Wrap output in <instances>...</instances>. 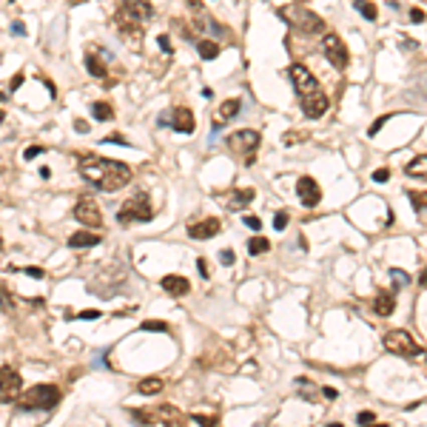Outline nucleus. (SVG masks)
I'll list each match as a JSON object with an SVG mask.
<instances>
[{"label": "nucleus", "mask_w": 427, "mask_h": 427, "mask_svg": "<svg viewBox=\"0 0 427 427\" xmlns=\"http://www.w3.org/2000/svg\"><path fill=\"white\" fill-rule=\"evenodd\" d=\"M245 225L251 228V231H259V228H262V219L253 217V214H248V217H245Z\"/></svg>", "instance_id": "37"}, {"label": "nucleus", "mask_w": 427, "mask_h": 427, "mask_svg": "<svg viewBox=\"0 0 427 427\" xmlns=\"http://www.w3.org/2000/svg\"><path fill=\"white\" fill-rule=\"evenodd\" d=\"M387 120H390V117H379V120H376L373 125L367 128V134H370V137H376V134H379V131L384 128V125H387Z\"/></svg>", "instance_id": "34"}, {"label": "nucleus", "mask_w": 427, "mask_h": 427, "mask_svg": "<svg viewBox=\"0 0 427 427\" xmlns=\"http://www.w3.org/2000/svg\"><path fill=\"white\" fill-rule=\"evenodd\" d=\"M259 131L253 128H242V131H234L231 137H228V149L234 151L239 160H245V166H251L253 163V154L259 149Z\"/></svg>", "instance_id": "6"}, {"label": "nucleus", "mask_w": 427, "mask_h": 427, "mask_svg": "<svg viewBox=\"0 0 427 427\" xmlns=\"http://www.w3.org/2000/svg\"><path fill=\"white\" fill-rule=\"evenodd\" d=\"M302 139H305V134H285V137H282V143H285V146H294V143H302Z\"/></svg>", "instance_id": "39"}, {"label": "nucleus", "mask_w": 427, "mask_h": 427, "mask_svg": "<svg viewBox=\"0 0 427 427\" xmlns=\"http://www.w3.org/2000/svg\"><path fill=\"white\" fill-rule=\"evenodd\" d=\"M197 270H200V276H202V279H208V276H211V270H208V262L202 259V256H200V259H197Z\"/></svg>", "instance_id": "41"}, {"label": "nucleus", "mask_w": 427, "mask_h": 427, "mask_svg": "<svg viewBox=\"0 0 427 427\" xmlns=\"http://www.w3.org/2000/svg\"><path fill=\"white\" fill-rule=\"evenodd\" d=\"M291 83H294L299 97H308V94H314V91H319V83H316L314 71L308 69V66H302V63L291 66Z\"/></svg>", "instance_id": "9"}, {"label": "nucleus", "mask_w": 427, "mask_h": 427, "mask_svg": "<svg viewBox=\"0 0 427 427\" xmlns=\"http://www.w3.org/2000/svg\"><path fill=\"white\" fill-rule=\"evenodd\" d=\"M12 35H18V37H23V35H26V26H23V23H20V20H15V23H12Z\"/></svg>", "instance_id": "46"}, {"label": "nucleus", "mask_w": 427, "mask_h": 427, "mask_svg": "<svg viewBox=\"0 0 427 427\" xmlns=\"http://www.w3.org/2000/svg\"><path fill=\"white\" fill-rule=\"evenodd\" d=\"M373 311L379 316H390L393 311H396V291H384V294H379V297L373 299Z\"/></svg>", "instance_id": "20"}, {"label": "nucleus", "mask_w": 427, "mask_h": 427, "mask_svg": "<svg viewBox=\"0 0 427 427\" xmlns=\"http://www.w3.org/2000/svg\"><path fill=\"white\" fill-rule=\"evenodd\" d=\"M297 3H308V0H297Z\"/></svg>", "instance_id": "55"}, {"label": "nucleus", "mask_w": 427, "mask_h": 427, "mask_svg": "<svg viewBox=\"0 0 427 427\" xmlns=\"http://www.w3.org/2000/svg\"><path fill=\"white\" fill-rule=\"evenodd\" d=\"M197 49H200L202 60H217V57H219V43H214V40H200Z\"/></svg>", "instance_id": "27"}, {"label": "nucleus", "mask_w": 427, "mask_h": 427, "mask_svg": "<svg viewBox=\"0 0 427 427\" xmlns=\"http://www.w3.org/2000/svg\"><path fill=\"white\" fill-rule=\"evenodd\" d=\"M23 80H26V77H23V71H18V74L12 77V83H9V86H12V91H18V88L23 86Z\"/></svg>", "instance_id": "45"}, {"label": "nucleus", "mask_w": 427, "mask_h": 427, "mask_svg": "<svg viewBox=\"0 0 427 427\" xmlns=\"http://www.w3.org/2000/svg\"><path fill=\"white\" fill-rule=\"evenodd\" d=\"M160 288L171 294V297H185V294H191V282L185 276H177V273H168V276L160 279Z\"/></svg>", "instance_id": "16"}, {"label": "nucleus", "mask_w": 427, "mask_h": 427, "mask_svg": "<svg viewBox=\"0 0 427 427\" xmlns=\"http://www.w3.org/2000/svg\"><path fill=\"white\" fill-rule=\"evenodd\" d=\"M234 259H236L234 251H228V248L225 251H219V262H222V265H234Z\"/></svg>", "instance_id": "40"}, {"label": "nucleus", "mask_w": 427, "mask_h": 427, "mask_svg": "<svg viewBox=\"0 0 427 427\" xmlns=\"http://www.w3.org/2000/svg\"><path fill=\"white\" fill-rule=\"evenodd\" d=\"M139 328H143V331H168V322H160V319H146Z\"/></svg>", "instance_id": "32"}, {"label": "nucleus", "mask_w": 427, "mask_h": 427, "mask_svg": "<svg viewBox=\"0 0 427 427\" xmlns=\"http://www.w3.org/2000/svg\"><path fill=\"white\" fill-rule=\"evenodd\" d=\"M356 421H359V424H373V421H376V413H370V410H362V413L356 416Z\"/></svg>", "instance_id": "35"}, {"label": "nucleus", "mask_w": 427, "mask_h": 427, "mask_svg": "<svg viewBox=\"0 0 427 427\" xmlns=\"http://www.w3.org/2000/svg\"><path fill=\"white\" fill-rule=\"evenodd\" d=\"M328 108H331V103H328V97H325L322 91H314V94L302 97V114L311 117V120H319Z\"/></svg>", "instance_id": "14"}, {"label": "nucleus", "mask_w": 427, "mask_h": 427, "mask_svg": "<svg viewBox=\"0 0 427 427\" xmlns=\"http://www.w3.org/2000/svg\"><path fill=\"white\" fill-rule=\"evenodd\" d=\"M114 26L120 29V35L125 37L131 43V37H134V43L139 46V37H143V32H139V26H137V18H131L125 9H120L117 15H114Z\"/></svg>", "instance_id": "13"}, {"label": "nucleus", "mask_w": 427, "mask_h": 427, "mask_svg": "<svg viewBox=\"0 0 427 427\" xmlns=\"http://www.w3.org/2000/svg\"><path fill=\"white\" fill-rule=\"evenodd\" d=\"M424 18L427 15L421 9H410V23H424Z\"/></svg>", "instance_id": "42"}, {"label": "nucleus", "mask_w": 427, "mask_h": 427, "mask_svg": "<svg viewBox=\"0 0 427 427\" xmlns=\"http://www.w3.org/2000/svg\"><path fill=\"white\" fill-rule=\"evenodd\" d=\"M228 197H231V200H225V205L231 211H239V208H245V205H251L256 191H253V188H236V191H231Z\"/></svg>", "instance_id": "18"}, {"label": "nucleus", "mask_w": 427, "mask_h": 427, "mask_svg": "<svg viewBox=\"0 0 427 427\" xmlns=\"http://www.w3.org/2000/svg\"><path fill=\"white\" fill-rule=\"evenodd\" d=\"M20 387H23V379L15 367L0 365V401H15L20 396Z\"/></svg>", "instance_id": "10"}, {"label": "nucleus", "mask_w": 427, "mask_h": 427, "mask_svg": "<svg viewBox=\"0 0 427 427\" xmlns=\"http://www.w3.org/2000/svg\"><path fill=\"white\" fill-rule=\"evenodd\" d=\"M222 231V222L217 217H208V219H200V222H191L188 225V236L191 239H211Z\"/></svg>", "instance_id": "15"}, {"label": "nucleus", "mask_w": 427, "mask_h": 427, "mask_svg": "<svg viewBox=\"0 0 427 427\" xmlns=\"http://www.w3.org/2000/svg\"><path fill=\"white\" fill-rule=\"evenodd\" d=\"M384 350L387 353H393V356H404V359H416L421 350H418L416 339L410 336L407 331H387L382 339Z\"/></svg>", "instance_id": "7"}, {"label": "nucleus", "mask_w": 427, "mask_h": 427, "mask_svg": "<svg viewBox=\"0 0 427 427\" xmlns=\"http://www.w3.org/2000/svg\"><path fill=\"white\" fill-rule=\"evenodd\" d=\"M390 279H393V291L407 288L410 285V276L404 273V270H399V268H390Z\"/></svg>", "instance_id": "31"}, {"label": "nucleus", "mask_w": 427, "mask_h": 427, "mask_svg": "<svg viewBox=\"0 0 427 427\" xmlns=\"http://www.w3.org/2000/svg\"><path fill=\"white\" fill-rule=\"evenodd\" d=\"M151 197L146 191L134 194L125 205L120 208V214H117V219H120V225H128V222H151Z\"/></svg>", "instance_id": "5"}, {"label": "nucleus", "mask_w": 427, "mask_h": 427, "mask_svg": "<svg viewBox=\"0 0 427 427\" xmlns=\"http://www.w3.org/2000/svg\"><path fill=\"white\" fill-rule=\"evenodd\" d=\"M288 222H291L288 211H279L276 217H273V228H276V231H285V228H288Z\"/></svg>", "instance_id": "33"}, {"label": "nucleus", "mask_w": 427, "mask_h": 427, "mask_svg": "<svg viewBox=\"0 0 427 427\" xmlns=\"http://www.w3.org/2000/svg\"><path fill=\"white\" fill-rule=\"evenodd\" d=\"M163 387H166V384H163V379H157V376H151V379H143V382L137 384V390L143 393V396H157Z\"/></svg>", "instance_id": "25"}, {"label": "nucleus", "mask_w": 427, "mask_h": 427, "mask_svg": "<svg viewBox=\"0 0 427 427\" xmlns=\"http://www.w3.org/2000/svg\"><path fill=\"white\" fill-rule=\"evenodd\" d=\"M74 319H100V311H80L74 314Z\"/></svg>", "instance_id": "44"}, {"label": "nucleus", "mask_w": 427, "mask_h": 427, "mask_svg": "<svg viewBox=\"0 0 427 427\" xmlns=\"http://www.w3.org/2000/svg\"><path fill=\"white\" fill-rule=\"evenodd\" d=\"M353 9H356L365 20H376V18H379V9H376L373 0H353Z\"/></svg>", "instance_id": "26"}, {"label": "nucleus", "mask_w": 427, "mask_h": 427, "mask_svg": "<svg viewBox=\"0 0 427 427\" xmlns=\"http://www.w3.org/2000/svg\"><path fill=\"white\" fill-rule=\"evenodd\" d=\"M69 245L71 248H94V245H100V234H94V231H77V234L69 236Z\"/></svg>", "instance_id": "21"}, {"label": "nucleus", "mask_w": 427, "mask_h": 427, "mask_svg": "<svg viewBox=\"0 0 427 427\" xmlns=\"http://www.w3.org/2000/svg\"><path fill=\"white\" fill-rule=\"evenodd\" d=\"M404 174L416 177V180H427V154H418V157L410 160L407 168H404Z\"/></svg>", "instance_id": "22"}, {"label": "nucleus", "mask_w": 427, "mask_h": 427, "mask_svg": "<svg viewBox=\"0 0 427 427\" xmlns=\"http://www.w3.org/2000/svg\"><path fill=\"white\" fill-rule=\"evenodd\" d=\"M279 15L288 20L291 26H297L302 35H319V32H325V20L319 15H314L311 9H305L302 3L299 6H282Z\"/></svg>", "instance_id": "3"}, {"label": "nucleus", "mask_w": 427, "mask_h": 427, "mask_svg": "<svg viewBox=\"0 0 427 427\" xmlns=\"http://www.w3.org/2000/svg\"><path fill=\"white\" fill-rule=\"evenodd\" d=\"M0 305H3V299H0Z\"/></svg>", "instance_id": "56"}, {"label": "nucleus", "mask_w": 427, "mask_h": 427, "mask_svg": "<svg viewBox=\"0 0 427 427\" xmlns=\"http://www.w3.org/2000/svg\"><path fill=\"white\" fill-rule=\"evenodd\" d=\"M373 180H376V183H387V180H390V171H387V168H376Z\"/></svg>", "instance_id": "38"}, {"label": "nucleus", "mask_w": 427, "mask_h": 427, "mask_svg": "<svg viewBox=\"0 0 427 427\" xmlns=\"http://www.w3.org/2000/svg\"><path fill=\"white\" fill-rule=\"evenodd\" d=\"M418 285H421V288H427V268L421 270V276H418Z\"/></svg>", "instance_id": "52"}, {"label": "nucleus", "mask_w": 427, "mask_h": 427, "mask_svg": "<svg viewBox=\"0 0 427 427\" xmlns=\"http://www.w3.org/2000/svg\"><path fill=\"white\" fill-rule=\"evenodd\" d=\"M91 114H94L100 122H108V120H114V108L108 103H94L91 105Z\"/></svg>", "instance_id": "30"}, {"label": "nucleus", "mask_w": 427, "mask_h": 427, "mask_svg": "<svg viewBox=\"0 0 427 427\" xmlns=\"http://www.w3.org/2000/svg\"><path fill=\"white\" fill-rule=\"evenodd\" d=\"M80 177L97 191H120L131 183L134 171L120 160H105L88 154V157H80Z\"/></svg>", "instance_id": "1"}, {"label": "nucleus", "mask_w": 427, "mask_h": 427, "mask_svg": "<svg viewBox=\"0 0 427 427\" xmlns=\"http://www.w3.org/2000/svg\"><path fill=\"white\" fill-rule=\"evenodd\" d=\"M43 146H29V149L26 151H23V157H26V160H35V157H40V154H43Z\"/></svg>", "instance_id": "36"}, {"label": "nucleus", "mask_w": 427, "mask_h": 427, "mask_svg": "<svg viewBox=\"0 0 427 427\" xmlns=\"http://www.w3.org/2000/svg\"><path fill=\"white\" fill-rule=\"evenodd\" d=\"M185 3H188V6L197 12V15H205V12H202V0H185Z\"/></svg>", "instance_id": "50"}, {"label": "nucleus", "mask_w": 427, "mask_h": 427, "mask_svg": "<svg viewBox=\"0 0 427 427\" xmlns=\"http://www.w3.org/2000/svg\"><path fill=\"white\" fill-rule=\"evenodd\" d=\"M40 177H43V180H49V177H52V168L43 166V168H40Z\"/></svg>", "instance_id": "53"}, {"label": "nucleus", "mask_w": 427, "mask_h": 427, "mask_svg": "<svg viewBox=\"0 0 427 427\" xmlns=\"http://www.w3.org/2000/svg\"><path fill=\"white\" fill-rule=\"evenodd\" d=\"M268 248H270V242L265 239V236H251V239H248V253H251V256L268 253Z\"/></svg>", "instance_id": "29"}, {"label": "nucleus", "mask_w": 427, "mask_h": 427, "mask_svg": "<svg viewBox=\"0 0 427 427\" xmlns=\"http://www.w3.org/2000/svg\"><path fill=\"white\" fill-rule=\"evenodd\" d=\"M74 131H77V134H88V122L86 120H74Z\"/></svg>", "instance_id": "48"}, {"label": "nucleus", "mask_w": 427, "mask_h": 427, "mask_svg": "<svg viewBox=\"0 0 427 427\" xmlns=\"http://www.w3.org/2000/svg\"><path fill=\"white\" fill-rule=\"evenodd\" d=\"M171 128L180 131V134H191V131L197 128V122H194V111L188 108V105H177V108H174Z\"/></svg>", "instance_id": "17"}, {"label": "nucleus", "mask_w": 427, "mask_h": 427, "mask_svg": "<svg viewBox=\"0 0 427 427\" xmlns=\"http://www.w3.org/2000/svg\"><path fill=\"white\" fill-rule=\"evenodd\" d=\"M325 399H336V387H325Z\"/></svg>", "instance_id": "51"}, {"label": "nucleus", "mask_w": 427, "mask_h": 427, "mask_svg": "<svg viewBox=\"0 0 427 427\" xmlns=\"http://www.w3.org/2000/svg\"><path fill=\"white\" fill-rule=\"evenodd\" d=\"M239 108H242V100H225V103L219 105V117H222V122L225 120H231V117H236L239 114Z\"/></svg>", "instance_id": "28"}, {"label": "nucleus", "mask_w": 427, "mask_h": 427, "mask_svg": "<svg viewBox=\"0 0 427 427\" xmlns=\"http://www.w3.org/2000/svg\"><path fill=\"white\" fill-rule=\"evenodd\" d=\"M191 418L197 424H217V416H200V413H197V416H191Z\"/></svg>", "instance_id": "43"}, {"label": "nucleus", "mask_w": 427, "mask_h": 427, "mask_svg": "<svg viewBox=\"0 0 427 427\" xmlns=\"http://www.w3.org/2000/svg\"><path fill=\"white\" fill-rule=\"evenodd\" d=\"M157 43H160V49H163V52H171V40H168V35H160Z\"/></svg>", "instance_id": "47"}, {"label": "nucleus", "mask_w": 427, "mask_h": 427, "mask_svg": "<svg viewBox=\"0 0 427 427\" xmlns=\"http://www.w3.org/2000/svg\"><path fill=\"white\" fill-rule=\"evenodd\" d=\"M63 401V390L57 384H35L23 396H18L20 410H54Z\"/></svg>", "instance_id": "2"}, {"label": "nucleus", "mask_w": 427, "mask_h": 427, "mask_svg": "<svg viewBox=\"0 0 427 427\" xmlns=\"http://www.w3.org/2000/svg\"><path fill=\"white\" fill-rule=\"evenodd\" d=\"M297 197L305 208H316L319 200H322V188L316 183L314 177H299L297 180Z\"/></svg>", "instance_id": "12"}, {"label": "nucleus", "mask_w": 427, "mask_h": 427, "mask_svg": "<svg viewBox=\"0 0 427 427\" xmlns=\"http://www.w3.org/2000/svg\"><path fill=\"white\" fill-rule=\"evenodd\" d=\"M86 71L91 77H100V80H105V74H108L105 63L100 60V57H94V54H86Z\"/></svg>", "instance_id": "24"}, {"label": "nucleus", "mask_w": 427, "mask_h": 427, "mask_svg": "<svg viewBox=\"0 0 427 427\" xmlns=\"http://www.w3.org/2000/svg\"><path fill=\"white\" fill-rule=\"evenodd\" d=\"M74 219L83 222L86 228H100L103 225V214L97 208V202L91 197H80L77 205H74Z\"/></svg>", "instance_id": "11"}, {"label": "nucleus", "mask_w": 427, "mask_h": 427, "mask_svg": "<svg viewBox=\"0 0 427 427\" xmlns=\"http://www.w3.org/2000/svg\"><path fill=\"white\" fill-rule=\"evenodd\" d=\"M131 416L143 421V424H183L185 416L174 404H157V407H143V410H131Z\"/></svg>", "instance_id": "4"}, {"label": "nucleus", "mask_w": 427, "mask_h": 427, "mask_svg": "<svg viewBox=\"0 0 427 427\" xmlns=\"http://www.w3.org/2000/svg\"><path fill=\"white\" fill-rule=\"evenodd\" d=\"M3 117H6V114H3V108H0V122H3Z\"/></svg>", "instance_id": "54"}, {"label": "nucleus", "mask_w": 427, "mask_h": 427, "mask_svg": "<svg viewBox=\"0 0 427 427\" xmlns=\"http://www.w3.org/2000/svg\"><path fill=\"white\" fill-rule=\"evenodd\" d=\"M26 273H29V276H35V279H43L46 276L43 268H26Z\"/></svg>", "instance_id": "49"}, {"label": "nucleus", "mask_w": 427, "mask_h": 427, "mask_svg": "<svg viewBox=\"0 0 427 427\" xmlns=\"http://www.w3.org/2000/svg\"><path fill=\"white\" fill-rule=\"evenodd\" d=\"M322 52H325V57L331 60V66H336L339 71H345L350 66V52H348V46H345V40H342L339 35H325Z\"/></svg>", "instance_id": "8"}, {"label": "nucleus", "mask_w": 427, "mask_h": 427, "mask_svg": "<svg viewBox=\"0 0 427 427\" xmlns=\"http://www.w3.org/2000/svg\"><path fill=\"white\" fill-rule=\"evenodd\" d=\"M122 9L128 12L131 18H137V20H149L151 15H154L149 0H122Z\"/></svg>", "instance_id": "19"}, {"label": "nucleus", "mask_w": 427, "mask_h": 427, "mask_svg": "<svg viewBox=\"0 0 427 427\" xmlns=\"http://www.w3.org/2000/svg\"><path fill=\"white\" fill-rule=\"evenodd\" d=\"M407 197H410V205H413L416 214H418V222L427 225V194L424 191H407Z\"/></svg>", "instance_id": "23"}]
</instances>
